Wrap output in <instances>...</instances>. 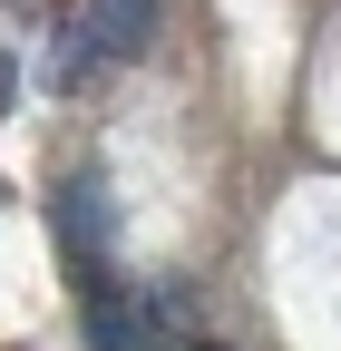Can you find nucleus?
<instances>
[{
  "label": "nucleus",
  "mask_w": 341,
  "mask_h": 351,
  "mask_svg": "<svg viewBox=\"0 0 341 351\" xmlns=\"http://www.w3.org/2000/svg\"><path fill=\"white\" fill-rule=\"evenodd\" d=\"M147 29H156V0H78L59 49H49V88H78L88 59H137Z\"/></svg>",
  "instance_id": "f257e3e1"
},
{
  "label": "nucleus",
  "mask_w": 341,
  "mask_h": 351,
  "mask_svg": "<svg viewBox=\"0 0 341 351\" xmlns=\"http://www.w3.org/2000/svg\"><path fill=\"white\" fill-rule=\"evenodd\" d=\"M88 341L98 351H186V313H176V293L98 283L88 293Z\"/></svg>",
  "instance_id": "f03ea898"
},
{
  "label": "nucleus",
  "mask_w": 341,
  "mask_h": 351,
  "mask_svg": "<svg viewBox=\"0 0 341 351\" xmlns=\"http://www.w3.org/2000/svg\"><path fill=\"white\" fill-rule=\"evenodd\" d=\"M186 351H215V341H186Z\"/></svg>",
  "instance_id": "7ed1b4c3"
}]
</instances>
